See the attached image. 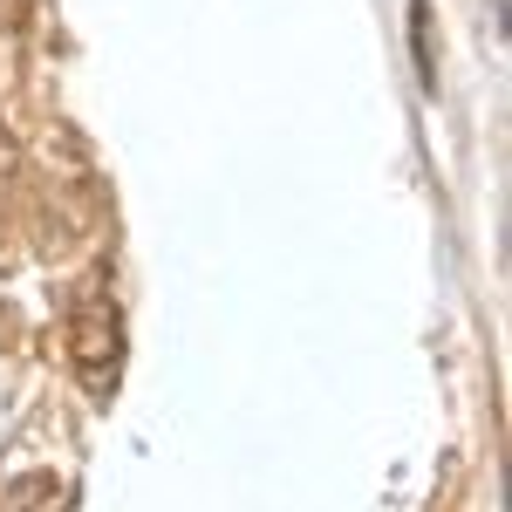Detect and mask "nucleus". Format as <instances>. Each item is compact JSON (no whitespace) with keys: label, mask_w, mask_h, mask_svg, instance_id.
Wrapping results in <instances>:
<instances>
[{"label":"nucleus","mask_w":512,"mask_h":512,"mask_svg":"<svg viewBox=\"0 0 512 512\" xmlns=\"http://www.w3.org/2000/svg\"><path fill=\"white\" fill-rule=\"evenodd\" d=\"M69 369L96 403H110L123 383V308L103 267L69 294Z\"/></svg>","instance_id":"obj_1"},{"label":"nucleus","mask_w":512,"mask_h":512,"mask_svg":"<svg viewBox=\"0 0 512 512\" xmlns=\"http://www.w3.org/2000/svg\"><path fill=\"white\" fill-rule=\"evenodd\" d=\"M55 506H62V485H55L48 472L0 485V512H55Z\"/></svg>","instance_id":"obj_2"},{"label":"nucleus","mask_w":512,"mask_h":512,"mask_svg":"<svg viewBox=\"0 0 512 512\" xmlns=\"http://www.w3.org/2000/svg\"><path fill=\"white\" fill-rule=\"evenodd\" d=\"M410 28H417V76H424V89H437V62H431V7H424V0H410Z\"/></svg>","instance_id":"obj_3"},{"label":"nucleus","mask_w":512,"mask_h":512,"mask_svg":"<svg viewBox=\"0 0 512 512\" xmlns=\"http://www.w3.org/2000/svg\"><path fill=\"white\" fill-rule=\"evenodd\" d=\"M14 192V144H7V130H0V198Z\"/></svg>","instance_id":"obj_4"}]
</instances>
